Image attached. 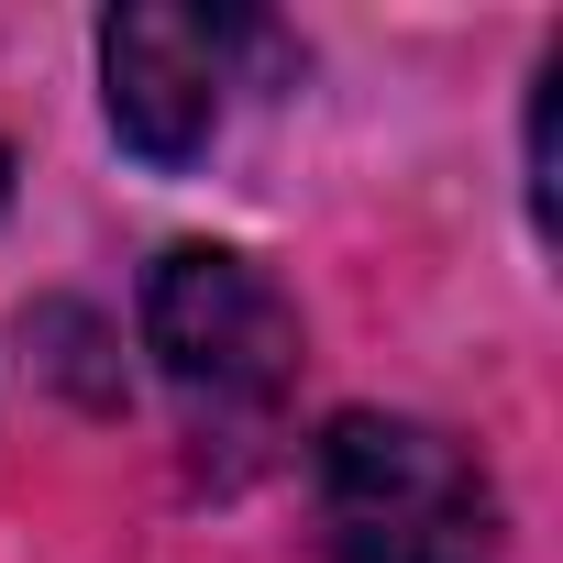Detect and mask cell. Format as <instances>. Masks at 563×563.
Segmentation results:
<instances>
[{
  "label": "cell",
  "instance_id": "1",
  "mask_svg": "<svg viewBox=\"0 0 563 563\" xmlns=\"http://www.w3.org/2000/svg\"><path fill=\"white\" fill-rule=\"evenodd\" d=\"M321 519L332 563H497V486L431 420L343 409L321 431Z\"/></svg>",
  "mask_w": 563,
  "mask_h": 563
},
{
  "label": "cell",
  "instance_id": "2",
  "mask_svg": "<svg viewBox=\"0 0 563 563\" xmlns=\"http://www.w3.org/2000/svg\"><path fill=\"white\" fill-rule=\"evenodd\" d=\"M144 343L166 365V387L188 398L199 431H254L299 376V310L288 288L221 243H177L144 276Z\"/></svg>",
  "mask_w": 563,
  "mask_h": 563
},
{
  "label": "cell",
  "instance_id": "3",
  "mask_svg": "<svg viewBox=\"0 0 563 563\" xmlns=\"http://www.w3.org/2000/svg\"><path fill=\"white\" fill-rule=\"evenodd\" d=\"M232 34L221 12H188V0H133V12L100 23V100H111V133L144 155V166H188L210 133H221V89H232Z\"/></svg>",
  "mask_w": 563,
  "mask_h": 563
},
{
  "label": "cell",
  "instance_id": "4",
  "mask_svg": "<svg viewBox=\"0 0 563 563\" xmlns=\"http://www.w3.org/2000/svg\"><path fill=\"white\" fill-rule=\"evenodd\" d=\"M0 199H12V155H0Z\"/></svg>",
  "mask_w": 563,
  "mask_h": 563
}]
</instances>
